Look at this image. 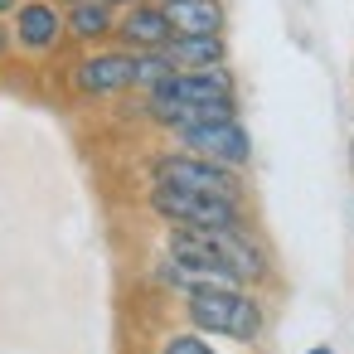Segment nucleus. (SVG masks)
I'll return each instance as SVG.
<instances>
[{
	"label": "nucleus",
	"mask_w": 354,
	"mask_h": 354,
	"mask_svg": "<svg viewBox=\"0 0 354 354\" xmlns=\"http://www.w3.org/2000/svg\"><path fill=\"white\" fill-rule=\"evenodd\" d=\"M180 301L189 330L199 335H223L233 344H257L267 335V306L252 286H194Z\"/></svg>",
	"instance_id": "obj_1"
},
{
	"label": "nucleus",
	"mask_w": 354,
	"mask_h": 354,
	"mask_svg": "<svg viewBox=\"0 0 354 354\" xmlns=\"http://www.w3.org/2000/svg\"><path fill=\"white\" fill-rule=\"evenodd\" d=\"M146 209L165 228H194V233H214V228L248 223V204L214 199V194H194V189H175V185H151L146 189Z\"/></svg>",
	"instance_id": "obj_2"
},
{
	"label": "nucleus",
	"mask_w": 354,
	"mask_h": 354,
	"mask_svg": "<svg viewBox=\"0 0 354 354\" xmlns=\"http://www.w3.org/2000/svg\"><path fill=\"white\" fill-rule=\"evenodd\" d=\"M151 185H175V189H194V194H214V199H238L248 204V180L243 170H228L218 160H204V156H189L180 146L151 156Z\"/></svg>",
	"instance_id": "obj_3"
},
{
	"label": "nucleus",
	"mask_w": 354,
	"mask_h": 354,
	"mask_svg": "<svg viewBox=\"0 0 354 354\" xmlns=\"http://www.w3.org/2000/svg\"><path fill=\"white\" fill-rule=\"evenodd\" d=\"M141 112L160 127L170 112L180 107H199V102H223V97H238V78L228 64L218 68H189V73H170L165 83H156L151 93H141Z\"/></svg>",
	"instance_id": "obj_4"
},
{
	"label": "nucleus",
	"mask_w": 354,
	"mask_h": 354,
	"mask_svg": "<svg viewBox=\"0 0 354 354\" xmlns=\"http://www.w3.org/2000/svg\"><path fill=\"white\" fill-rule=\"evenodd\" d=\"M131 49L122 44H102V49H83L68 68V88L73 97L83 102H107V97H122L131 93Z\"/></svg>",
	"instance_id": "obj_5"
},
{
	"label": "nucleus",
	"mask_w": 354,
	"mask_h": 354,
	"mask_svg": "<svg viewBox=\"0 0 354 354\" xmlns=\"http://www.w3.org/2000/svg\"><path fill=\"white\" fill-rule=\"evenodd\" d=\"M209 243H214V252L223 257V267L233 272V281L238 286H267L272 281V252H267V243L252 233V223H238V228H214L209 233Z\"/></svg>",
	"instance_id": "obj_6"
},
{
	"label": "nucleus",
	"mask_w": 354,
	"mask_h": 354,
	"mask_svg": "<svg viewBox=\"0 0 354 354\" xmlns=\"http://www.w3.org/2000/svg\"><path fill=\"white\" fill-rule=\"evenodd\" d=\"M6 25H10V44L30 59H49L68 39L64 35V6H54V0H20Z\"/></svg>",
	"instance_id": "obj_7"
},
{
	"label": "nucleus",
	"mask_w": 354,
	"mask_h": 354,
	"mask_svg": "<svg viewBox=\"0 0 354 354\" xmlns=\"http://www.w3.org/2000/svg\"><path fill=\"white\" fill-rule=\"evenodd\" d=\"M175 146L189 151V156H204V160H218L228 170H248L252 160V136L248 127L233 117V122H209V127H189V131H175Z\"/></svg>",
	"instance_id": "obj_8"
},
{
	"label": "nucleus",
	"mask_w": 354,
	"mask_h": 354,
	"mask_svg": "<svg viewBox=\"0 0 354 354\" xmlns=\"http://www.w3.org/2000/svg\"><path fill=\"white\" fill-rule=\"evenodd\" d=\"M170 35H175V30H170V20H165V6L141 0V6H131V10H117V35H112V44L141 54V49H165Z\"/></svg>",
	"instance_id": "obj_9"
},
{
	"label": "nucleus",
	"mask_w": 354,
	"mask_h": 354,
	"mask_svg": "<svg viewBox=\"0 0 354 354\" xmlns=\"http://www.w3.org/2000/svg\"><path fill=\"white\" fill-rule=\"evenodd\" d=\"M64 35L83 49H102L117 35V10L102 0H73V6H64Z\"/></svg>",
	"instance_id": "obj_10"
},
{
	"label": "nucleus",
	"mask_w": 354,
	"mask_h": 354,
	"mask_svg": "<svg viewBox=\"0 0 354 354\" xmlns=\"http://www.w3.org/2000/svg\"><path fill=\"white\" fill-rule=\"evenodd\" d=\"M165 59L175 64V73L218 68V64H228V39H223V35H170Z\"/></svg>",
	"instance_id": "obj_11"
},
{
	"label": "nucleus",
	"mask_w": 354,
	"mask_h": 354,
	"mask_svg": "<svg viewBox=\"0 0 354 354\" xmlns=\"http://www.w3.org/2000/svg\"><path fill=\"white\" fill-rule=\"evenodd\" d=\"M165 20L175 35H223L228 30V6L223 0H170Z\"/></svg>",
	"instance_id": "obj_12"
},
{
	"label": "nucleus",
	"mask_w": 354,
	"mask_h": 354,
	"mask_svg": "<svg viewBox=\"0 0 354 354\" xmlns=\"http://www.w3.org/2000/svg\"><path fill=\"white\" fill-rule=\"evenodd\" d=\"M175 73V64L165 59V49H141L131 59V93H151L156 83H165Z\"/></svg>",
	"instance_id": "obj_13"
},
{
	"label": "nucleus",
	"mask_w": 354,
	"mask_h": 354,
	"mask_svg": "<svg viewBox=\"0 0 354 354\" xmlns=\"http://www.w3.org/2000/svg\"><path fill=\"white\" fill-rule=\"evenodd\" d=\"M160 354H214V344L199 330H175V335H165Z\"/></svg>",
	"instance_id": "obj_14"
},
{
	"label": "nucleus",
	"mask_w": 354,
	"mask_h": 354,
	"mask_svg": "<svg viewBox=\"0 0 354 354\" xmlns=\"http://www.w3.org/2000/svg\"><path fill=\"white\" fill-rule=\"evenodd\" d=\"M10 49H15V44H10V25H6V20H0V64H6V59H10Z\"/></svg>",
	"instance_id": "obj_15"
},
{
	"label": "nucleus",
	"mask_w": 354,
	"mask_h": 354,
	"mask_svg": "<svg viewBox=\"0 0 354 354\" xmlns=\"http://www.w3.org/2000/svg\"><path fill=\"white\" fill-rule=\"evenodd\" d=\"M15 6H20V0H0V20H10V15H15Z\"/></svg>",
	"instance_id": "obj_16"
},
{
	"label": "nucleus",
	"mask_w": 354,
	"mask_h": 354,
	"mask_svg": "<svg viewBox=\"0 0 354 354\" xmlns=\"http://www.w3.org/2000/svg\"><path fill=\"white\" fill-rule=\"evenodd\" d=\"M102 6H112V10H131V6H141V0H102Z\"/></svg>",
	"instance_id": "obj_17"
},
{
	"label": "nucleus",
	"mask_w": 354,
	"mask_h": 354,
	"mask_svg": "<svg viewBox=\"0 0 354 354\" xmlns=\"http://www.w3.org/2000/svg\"><path fill=\"white\" fill-rule=\"evenodd\" d=\"M306 354H335V349H330V344H310Z\"/></svg>",
	"instance_id": "obj_18"
},
{
	"label": "nucleus",
	"mask_w": 354,
	"mask_h": 354,
	"mask_svg": "<svg viewBox=\"0 0 354 354\" xmlns=\"http://www.w3.org/2000/svg\"><path fill=\"white\" fill-rule=\"evenodd\" d=\"M349 170H354V141H349Z\"/></svg>",
	"instance_id": "obj_19"
},
{
	"label": "nucleus",
	"mask_w": 354,
	"mask_h": 354,
	"mask_svg": "<svg viewBox=\"0 0 354 354\" xmlns=\"http://www.w3.org/2000/svg\"><path fill=\"white\" fill-rule=\"evenodd\" d=\"M156 6H170V0H156Z\"/></svg>",
	"instance_id": "obj_20"
}]
</instances>
